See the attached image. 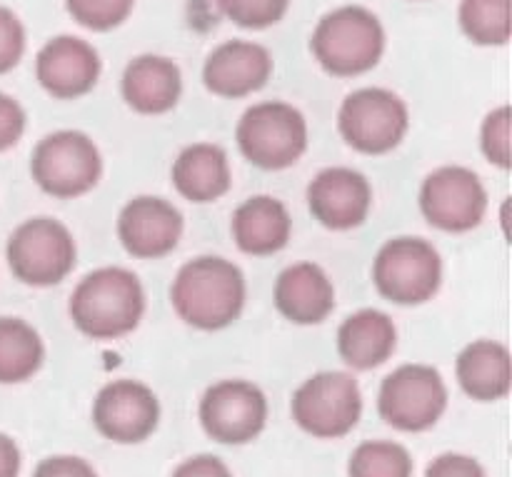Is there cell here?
<instances>
[{
	"label": "cell",
	"instance_id": "cell-13",
	"mask_svg": "<svg viewBox=\"0 0 512 477\" xmlns=\"http://www.w3.org/2000/svg\"><path fill=\"white\" fill-rule=\"evenodd\" d=\"M95 430L118 445H140L158 430V395L140 380H113L93 400Z\"/></svg>",
	"mask_w": 512,
	"mask_h": 477
},
{
	"label": "cell",
	"instance_id": "cell-24",
	"mask_svg": "<svg viewBox=\"0 0 512 477\" xmlns=\"http://www.w3.org/2000/svg\"><path fill=\"white\" fill-rule=\"evenodd\" d=\"M45 363L38 330L20 318H0V385L28 383Z\"/></svg>",
	"mask_w": 512,
	"mask_h": 477
},
{
	"label": "cell",
	"instance_id": "cell-21",
	"mask_svg": "<svg viewBox=\"0 0 512 477\" xmlns=\"http://www.w3.org/2000/svg\"><path fill=\"white\" fill-rule=\"evenodd\" d=\"M175 193L195 205H208L228 195L233 188L230 158L220 145L193 143L185 145L170 168Z\"/></svg>",
	"mask_w": 512,
	"mask_h": 477
},
{
	"label": "cell",
	"instance_id": "cell-34",
	"mask_svg": "<svg viewBox=\"0 0 512 477\" xmlns=\"http://www.w3.org/2000/svg\"><path fill=\"white\" fill-rule=\"evenodd\" d=\"M170 477H233V473L218 455H195L183 460Z\"/></svg>",
	"mask_w": 512,
	"mask_h": 477
},
{
	"label": "cell",
	"instance_id": "cell-3",
	"mask_svg": "<svg viewBox=\"0 0 512 477\" xmlns=\"http://www.w3.org/2000/svg\"><path fill=\"white\" fill-rule=\"evenodd\" d=\"M310 50L320 68L333 78H358L383 60L385 28L373 10L340 5L318 20Z\"/></svg>",
	"mask_w": 512,
	"mask_h": 477
},
{
	"label": "cell",
	"instance_id": "cell-29",
	"mask_svg": "<svg viewBox=\"0 0 512 477\" xmlns=\"http://www.w3.org/2000/svg\"><path fill=\"white\" fill-rule=\"evenodd\" d=\"M480 150L485 160L500 170L512 165V110L510 105L490 110L480 125Z\"/></svg>",
	"mask_w": 512,
	"mask_h": 477
},
{
	"label": "cell",
	"instance_id": "cell-16",
	"mask_svg": "<svg viewBox=\"0 0 512 477\" xmlns=\"http://www.w3.org/2000/svg\"><path fill=\"white\" fill-rule=\"evenodd\" d=\"M103 60L88 40L58 35L35 55V78L55 100H78L98 85Z\"/></svg>",
	"mask_w": 512,
	"mask_h": 477
},
{
	"label": "cell",
	"instance_id": "cell-6",
	"mask_svg": "<svg viewBox=\"0 0 512 477\" xmlns=\"http://www.w3.org/2000/svg\"><path fill=\"white\" fill-rule=\"evenodd\" d=\"M30 175L50 198H83L103 178V155L90 135L80 130H55L35 145Z\"/></svg>",
	"mask_w": 512,
	"mask_h": 477
},
{
	"label": "cell",
	"instance_id": "cell-26",
	"mask_svg": "<svg viewBox=\"0 0 512 477\" xmlns=\"http://www.w3.org/2000/svg\"><path fill=\"white\" fill-rule=\"evenodd\" d=\"M413 473V455L393 440L360 443L348 460V477H413Z\"/></svg>",
	"mask_w": 512,
	"mask_h": 477
},
{
	"label": "cell",
	"instance_id": "cell-25",
	"mask_svg": "<svg viewBox=\"0 0 512 477\" xmlns=\"http://www.w3.org/2000/svg\"><path fill=\"white\" fill-rule=\"evenodd\" d=\"M458 23L470 43L483 48L508 45L512 35V0H460Z\"/></svg>",
	"mask_w": 512,
	"mask_h": 477
},
{
	"label": "cell",
	"instance_id": "cell-18",
	"mask_svg": "<svg viewBox=\"0 0 512 477\" xmlns=\"http://www.w3.org/2000/svg\"><path fill=\"white\" fill-rule=\"evenodd\" d=\"M273 303L288 323L310 328L333 315L335 285L318 263H293L275 280Z\"/></svg>",
	"mask_w": 512,
	"mask_h": 477
},
{
	"label": "cell",
	"instance_id": "cell-32",
	"mask_svg": "<svg viewBox=\"0 0 512 477\" xmlns=\"http://www.w3.org/2000/svg\"><path fill=\"white\" fill-rule=\"evenodd\" d=\"M425 477H488V473L470 455L445 453L425 468Z\"/></svg>",
	"mask_w": 512,
	"mask_h": 477
},
{
	"label": "cell",
	"instance_id": "cell-4",
	"mask_svg": "<svg viewBox=\"0 0 512 477\" xmlns=\"http://www.w3.org/2000/svg\"><path fill=\"white\" fill-rule=\"evenodd\" d=\"M240 155L260 170H288L305 155L310 143L308 120L283 100L255 103L240 115L235 128Z\"/></svg>",
	"mask_w": 512,
	"mask_h": 477
},
{
	"label": "cell",
	"instance_id": "cell-33",
	"mask_svg": "<svg viewBox=\"0 0 512 477\" xmlns=\"http://www.w3.org/2000/svg\"><path fill=\"white\" fill-rule=\"evenodd\" d=\"M33 477H98V473L78 455H53L35 465Z\"/></svg>",
	"mask_w": 512,
	"mask_h": 477
},
{
	"label": "cell",
	"instance_id": "cell-9",
	"mask_svg": "<svg viewBox=\"0 0 512 477\" xmlns=\"http://www.w3.org/2000/svg\"><path fill=\"white\" fill-rule=\"evenodd\" d=\"M290 415L310 438H345L358 428L363 415V393L358 380L343 370H325L313 375L293 393Z\"/></svg>",
	"mask_w": 512,
	"mask_h": 477
},
{
	"label": "cell",
	"instance_id": "cell-30",
	"mask_svg": "<svg viewBox=\"0 0 512 477\" xmlns=\"http://www.w3.org/2000/svg\"><path fill=\"white\" fill-rule=\"evenodd\" d=\"M25 55V28L18 15L0 5V75L10 73Z\"/></svg>",
	"mask_w": 512,
	"mask_h": 477
},
{
	"label": "cell",
	"instance_id": "cell-31",
	"mask_svg": "<svg viewBox=\"0 0 512 477\" xmlns=\"http://www.w3.org/2000/svg\"><path fill=\"white\" fill-rule=\"evenodd\" d=\"M25 125H28V115H25L23 105L10 95L0 93V153L20 143Z\"/></svg>",
	"mask_w": 512,
	"mask_h": 477
},
{
	"label": "cell",
	"instance_id": "cell-5",
	"mask_svg": "<svg viewBox=\"0 0 512 477\" xmlns=\"http://www.w3.org/2000/svg\"><path fill=\"white\" fill-rule=\"evenodd\" d=\"M373 285L388 303L418 308L440 293L443 258L428 240L400 235L388 240L375 255Z\"/></svg>",
	"mask_w": 512,
	"mask_h": 477
},
{
	"label": "cell",
	"instance_id": "cell-14",
	"mask_svg": "<svg viewBox=\"0 0 512 477\" xmlns=\"http://www.w3.org/2000/svg\"><path fill=\"white\" fill-rule=\"evenodd\" d=\"M308 210L323 228L348 233L360 228L373 210V185L360 170L325 168L310 180L305 190Z\"/></svg>",
	"mask_w": 512,
	"mask_h": 477
},
{
	"label": "cell",
	"instance_id": "cell-22",
	"mask_svg": "<svg viewBox=\"0 0 512 477\" xmlns=\"http://www.w3.org/2000/svg\"><path fill=\"white\" fill-rule=\"evenodd\" d=\"M398 350V328L383 310L363 308L338 328V355L350 370L368 373L388 363Z\"/></svg>",
	"mask_w": 512,
	"mask_h": 477
},
{
	"label": "cell",
	"instance_id": "cell-20",
	"mask_svg": "<svg viewBox=\"0 0 512 477\" xmlns=\"http://www.w3.org/2000/svg\"><path fill=\"white\" fill-rule=\"evenodd\" d=\"M230 233L240 253L250 258H270L288 248L293 238V218L283 200L273 195H253L235 208Z\"/></svg>",
	"mask_w": 512,
	"mask_h": 477
},
{
	"label": "cell",
	"instance_id": "cell-27",
	"mask_svg": "<svg viewBox=\"0 0 512 477\" xmlns=\"http://www.w3.org/2000/svg\"><path fill=\"white\" fill-rule=\"evenodd\" d=\"M135 0H65L70 18L85 30L108 33L120 28L130 18Z\"/></svg>",
	"mask_w": 512,
	"mask_h": 477
},
{
	"label": "cell",
	"instance_id": "cell-15",
	"mask_svg": "<svg viewBox=\"0 0 512 477\" xmlns=\"http://www.w3.org/2000/svg\"><path fill=\"white\" fill-rule=\"evenodd\" d=\"M183 228L180 210L158 195L128 200L115 223L123 250L138 260H160L173 253L183 238Z\"/></svg>",
	"mask_w": 512,
	"mask_h": 477
},
{
	"label": "cell",
	"instance_id": "cell-12",
	"mask_svg": "<svg viewBox=\"0 0 512 477\" xmlns=\"http://www.w3.org/2000/svg\"><path fill=\"white\" fill-rule=\"evenodd\" d=\"M198 418L215 443L248 445L268 423V398L248 380H220L200 398Z\"/></svg>",
	"mask_w": 512,
	"mask_h": 477
},
{
	"label": "cell",
	"instance_id": "cell-23",
	"mask_svg": "<svg viewBox=\"0 0 512 477\" xmlns=\"http://www.w3.org/2000/svg\"><path fill=\"white\" fill-rule=\"evenodd\" d=\"M455 378L463 393L478 403H498L512 390V358L508 345L498 340H473L455 363Z\"/></svg>",
	"mask_w": 512,
	"mask_h": 477
},
{
	"label": "cell",
	"instance_id": "cell-8",
	"mask_svg": "<svg viewBox=\"0 0 512 477\" xmlns=\"http://www.w3.org/2000/svg\"><path fill=\"white\" fill-rule=\"evenodd\" d=\"M410 130L408 103L388 88H360L345 95L338 110V133L360 155H388Z\"/></svg>",
	"mask_w": 512,
	"mask_h": 477
},
{
	"label": "cell",
	"instance_id": "cell-2",
	"mask_svg": "<svg viewBox=\"0 0 512 477\" xmlns=\"http://www.w3.org/2000/svg\"><path fill=\"white\" fill-rule=\"evenodd\" d=\"M145 305V288L133 270L98 268L75 285L68 315L88 340H120L138 330Z\"/></svg>",
	"mask_w": 512,
	"mask_h": 477
},
{
	"label": "cell",
	"instance_id": "cell-1",
	"mask_svg": "<svg viewBox=\"0 0 512 477\" xmlns=\"http://www.w3.org/2000/svg\"><path fill=\"white\" fill-rule=\"evenodd\" d=\"M248 300L245 275L233 260L220 255H200L175 275L170 285V305L188 328L218 333L243 315Z\"/></svg>",
	"mask_w": 512,
	"mask_h": 477
},
{
	"label": "cell",
	"instance_id": "cell-11",
	"mask_svg": "<svg viewBox=\"0 0 512 477\" xmlns=\"http://www.w3.org/2000/svg\"><path fill=\"white\" fill-rule=\"evenodd\" d=\"M418 205L428 225L443 233H470L488 215V188L465 165L435 168L420 185Z\"/></svg>",
	"mask_w": 512,
	"mask_h": 477
},
{
	"label": "cell",
	"instance_id": "cell-17",
	"mask_svg": "<svg viewBox=\"0 0 512 477\" xmlns=\"http://www.w3.org/2000/svg\"><path fill=\"white\" fill-rule=\"evenodd\" d=\"M273 55L253 40H225L205 58L203 85L223 100L258 93L273 78Z\"/></svg>",
	"mask_w": 512,
	"mask_h": 477
},
{
	"label": "cell",
	"instance_id": "cell-10",
	"mask_svg": "<svg viewBox=\"0 0 512 477\" xmlns=\"http://www.w3.org/2000/svg\"><path fill=\"white\" fill-rule=\"evenodd\" d=\"M448 385L433 365L408 363L383 380L378 413L385 425L400 433H425L448 410Z\"/></svg>",
	"mask_w": 512,
	"mask_h": 477
},
{
	"label": "cell",
	"instance_id": "cell-19",
	"mask_svg": "<svg viewBox=\"0 0 512 477\" xmlns=\"http://www.w3.org/2000/svg\"><path fill=\"white\" fill-rule=\"evenodd\" d=\"M120 95L133 113L158 118L170 113L183 95V73L165 55L145 53L130 60L120 78Z\"/></svg>",
	"mask_w": 512,
	"mask_h": 477
},
{
	"label": "cell",
	"instance_id": "cell-35",
	"mask_svg": "<svg viewBox=\"0 0 512 477\" xmlns=\"http://www.w3.org/2000/svg\"><path fill=\"white\" fill-rule=\"evenodd\" d=\"M20 465H23V458H20L15 440L0 433V477H18Z\"/></svg>",
	"mask_w": 512,
	"mask_h": 477
},
{
	"label": "cell",
	"instance_id": "cell-7",
	"mask_svg": "<svg viewBox=\"0 0 512 477\" xmlns=\"http://www.w3.org/2000/svg\"><path fill=\"white\" fill-rule=\"evenodd\" d=\"M10 273L28 288L60 285L78 263V245L68 225L55 218H30L10 233L5 245Z\"/></svg>",
	"mask_w": 512,
	"mask_h": 477
},
{
	"label": "cell",
	"instance_id": "cell-28",
	"mask_svg": "<svg viewBox=\"0 0 512 477\" xmlns=\"http://www.w3.org/2000/svg\"><path fill=\"white\" fill-rule=\"evenodd\" d=\"M215 3L230 23L245 30L273 28L290 8V0H215Z\"/></svg>",
	"mask_w": 512,
	"mask_h": 477
},
{
	"label": "cell",
	"instance_id": "cell-36",
	"mask_svg": "<svg viewBox=\"0 0 512 477\" xmlns=\"http://www.w3.org/2000/svg\"><path fill=\"white\" fill-rule=\"evenodd\" d=\"M500 223H503V235L508 238V243H510V198H505L503 213H500Z\"/></svg>",
	"mask_w": 512,
	"mask_h": 477
}]
</instances>
